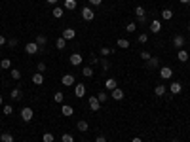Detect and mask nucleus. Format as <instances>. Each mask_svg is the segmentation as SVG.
<instances>
[{
  "mask_svg": "<svg viewBox=\"0 0 190 142\" xmlns=\"http://www.w3.org/2000/svg\"><path fill=\"white\" fill-rule=\"evenodd\" d=\"M63 11H65V10L57 6V8H53V11H52V13H53V17H57V19H59V17H63Z\"/></svg>",
  "mask_w": 190,
  "mask_h": 142,
  "instance_id": "nucleus-30",
  "label": "nucleus"
},
{
  "mask_svg": "<svg viewBox=\"0 0 190 142\" xmlns=\"http://www.w3.org/2000/svg\"><path fill=\"white\" fill-rule=\"evenodd\" d=\"M34 42H36L40 47H44V46H46V42H48V38L44 36V34H40V36H36V40H34Z\"/></svg>",
  "mask_w": 190,
  "mask_h": 142,
  "instance_id": "nucleus-26",
  "label": "nucleus"
},
{
  "mask_svg": "<svg viewBox=\"0 0 190 142\" xmlns=\"http://www.w3.org/2000/svg\"><path fill=\"white\" fill-rule=\"evenodd\" d=\"M32 83L34 85H42V83H44V74H42V72H34L32 74Z\"/></svg>",
  "mask_w": 190,
  "mask_h": 142,
  "instance_id": "nucleus-9",
  "label": "nucleus"
},
{
  "mask_svg": "<svg viewBox=\"0 0 190 142\" xmlns=\"http://www.w3.org/2000/svg\"><path fill=\"white\" fill-rule=\"evenodd\" d=\"M0 140L2 142H13V134L12 133H2L0 134Z\"/></svg>",
  "mask_w": 190,
  "mask_h": 142,
  "instance_id": "nucleus-24",
  "label": "nucleus"
},
{
  "mask_svg": "<svg viewBox=\"0 0 190 142\" xmlns=\"http://www.w3.org/2000/svg\"><path fill=\"white\" fill-rule=\"evenodd\" d=\"M97 61H99V59H97L95 55H91V59H89V63H91V65H97Z\"/></svg>",
  "mask_w": 190,
  "mask_h": 142,
  "instance_id": "nucleus-47",
  "label": "nucleus"
},
{
  "mask_svg": "<svg viewBox=\"0 0 190 142\" xmlns=\"http://www.w3.org/2000/svg\"><path fill=\"white\" fill-rule=\"evenodd\" d=\"M116 46H118V47H122V49H128V47H129V40H125V38H118V40H116Z\"/></svg>",
  "mask_w": 190,
  "mask_h": 142,
  "instance_id": "nucleus-20",
  "label": "nucleus"
},
{
  "mask_svg": "<svg viewBox=\"0 0 190 142\" xmlns=\"http://www.w3.org/2000/svg\"><path fill=\"white\" fill-rule=\"evenodd\" d=\"M145 8H143V6H137V8H135V15H137V19H141V17H145Z\"/></svg>",
  "mask_w": 190,
  "mask_h": 142,
  "instance_id": "nucleus-29",
  "label": "nucleus"
},
{
  "mask_svg": "<svg viewBox=\"0 0 190 142\" xmlns=\"http://www.w3.org/2000/svg\"><path fill=\"white\" fill-rule=\"evenodd\" d=\"M82 74L86 76V78H91V76H93V68H91V66H84L82 68Z\"/></svg>",
  "mask_w": 190,
  "mask_h": 142,
  "instance_id": "nucleus-28",
  "label": "nucleus"
},
{
  "mask_svg": "<svg viewBox=\"0 0 190 142\" xmlns=\"http://www.w3.org/2000/svg\"><path fill=\"white\" fill-rule=\"evenodd\" d=\"M12 112H13V106L12 104H4V114L6 116H12Z\"/></svg>",
  "mask_w": 190,
  "mask_h": 142,
  "instance_id": "nucleus-37",
  "label": "nucleus"
},
{
  "mask_svg": "<svg viewBox=\"0 0 190 142\" xmlns=\"http://www.w3.org/2000/svg\"><path fill=\"white\" fill-rule=\"evenodd\" d=\"M181 4H190V0H179Z\"/></svg>",
  "mask_w": 190,
  "mask_h": 142,
  "instance_id": "nucleus-50",
  "label": "nucleus"
},
{
  "mask_svg": "<svg viewBox=\"0 0 190 142\" xmlns=\"http://www.w3.org/2000/svg\"><path fill=\"white\" fill-rule=\"evenodd\" d=\"M65 8L67 10H74L76 8V0H65Z\"/></svg>",
  "mask_w": 190,
  "mask_h": 142,
  "instance_id": "nucleus-31",
  "label": "nucleus"
},
{
  "mask_svg": "<svg viewBox=\"0 0 190 142\" xmlns=\"http://www.w3.org/2000/svg\"><path fill=\"white\" fill-rule=\"evenodd\" d=\"M74 95L78 97V98H82L84 95H86V85H84V83H78V85H74Z\"/></svg>",
  "mask_w": 190,
  "mask_h": 142,
  "instance_id": "nucleus-7",
  "label": "nucleus"
},
{
  "mask_svg": "<svg viewBox=\"0 0 190 142\" xmlns=\"http://www.w3.org/2000/svg\"><path fill=\"white\" fill-rule=\"evenodd\" d=\"M97 98H99V102H107V101H108V95L105 93V91H101V93L97 95Z\"/></svg>",
  "mask_w": 190,
  "mask_h": 142,
  "instance_id": "nucleus-34",
  "label": "nucleus"
},
{
  "mask_svg": "<svg viewBox=\"0 0 190 142\" xmlns=\"http://www.w3.org/2000/svg\"><path fill=\"white\" fill-rule=\"evenodd\" d=\"M10 97L13 98V101H17V98L23 97V93H21V89H19V87H13V89L10 91Z\"/></svg>",
  "mask_w": 190,
  "mask_h": 142,
  "instance_id": "nucleus-18",
  "label": "nucleus"
},
{
  "mask_svg": "<svg viewBox=\"0 0 190 142\" xmlns=\"http://www.w3.org/2000/svg\"><path fill=\"white\" fill-rule=\"evenodd\" d=\"M105 87H107L108 91H112V89H116V87H118V82L114 80V78H108V80L105 82Z\"/></svg>",
  "mask_w": 190,
  "mask_h": 142,
  "instance_id": "nucleus-15",
  "label": "nucleus"
},
{
  "mask_svg": "<svg viewBox=\"0 0 190 142\" xmlns=\"http://www.w3.org/2000/svg\"><path fill=\"white\" fill-rule=\"evenodd\" d=\"M61 140H63V142H74V137H72V134H68V133H63Z\"/></svg>",
  "mask_w": 190,
  "mask_h": 142,
  "instance_id": "nucleus-32",
  "label": "nucleus"
},
{
  "mask_svg": "<svg viewBox=\"0 0 190 142\" xmlns=\"http://www.w3.org/2000/svg\"><path fill=\"white\" fill-rule=\"evenodd\" d=\"M171 17H173V10H164V11H162V19L171 21Z\"/></svg>",
  "mask_w": 190,
  "mask_h": 142,
  "instance_id": "nucleus-25",
  "label": "nucleus"
},
{
  "mask_svg": "<svg viewBox=\"0 0 190 142\" xmlns=\"http://www.w3.org/2000/svg\"><path fill=\"white\" fill-rule=\"evenodd\" d=\"M112 53H114V49H112V47H101V55L107 57V55H112Z\"/></svg>",
  "mask_w": 190,
  "mask_h": 142,
  "instance_id": "nucleus-33",
  "label": "nucleus"
},
{
  "mask_svg": "<svg viewBox=\"0 0 190 142\" xmlns=\"http://www.w3.org/2000/svg\"><path fill=\"white\" fill-rule=\"evenodd\" d=\"M185 44H186V40H185V36H181V34H177V36L173 38V46L177 47V49H182V47H185Z\"/></svg>",
  "mask_w": 190,
  "mask_h": 142,
  "instance_id": "nucleus-4",
  "label": "nucleus"
},
{
  "mask_svg": "<svg viewBox=\"0 0 190 142\" xmlns=\"http://www.w3.org/2000/svg\"><path fill=\"white\" fill-rule=\"evenodd\" d=\"M171 142H177V140H171Z\"/></svg>",
  "mask_w": 190,
  "mask_h": 142,
  "instance_id": "nucleus-54",
  "label": "nucleus"
},
{
  "mask_svg": "<svg viewBox=\"0 0 190 142\" xmlns=\"http://www.w3.org/2000/svg\"><path fill=\"white\" fill-rule=\"evenodd\" d=\"M146 66H148V68H158L160 66V59H158V57H150V59L146 61Z\"/></svg>",
  "mask_w": 190,
  "mask_h": 142,
  "instance_id": "nucleus-14",
  "label": "nucleus"
},
{
  "mask_svg": "<svg viewBox=\"0 0 190 142\" xmlns=\"http://www.w3.org/2000/svg\"><path fill=\"white\" fill-rule=\"evenodd\" d=\"M61 83L63 85H74V76L72 74H65L61 78Z\"/></svg>",
  "mask_w": 190,
  "mask_h": 142,
  "instance_id": "nucleus-11",
  "label": "nucleus"
},
{
  "mask_svg": "<svg viewBox=\"0 0 190 142\" xmlns=\"http://www.w3.org/2000/svg\"><path fill=\"white\" fill-rule=\"evenodd\" d=\"M25 51L29 55H36L40 51V46L36 44V42H27V44H25Z\"/></svg>",
  "mask_w": 190,
  "mask_h": 142,
  "instance_id": "nucleus-1",
  "label": "nucleus"
},
{
  "mask_svg": "<svg viewBox=\"0 0 190 142\" xmlns=\"http://www.w3.org/2000/svg\"><path fill=\"white\" fill-rule=\"evenodd\" d=\"M160 31H162V23H160L158 19H154L152 23H150V32L156 34V32H160Z\"/></svg>",
  "mask_w": 190,
  "mask_h": 142,
  "instance_id": "nucleus-16",
  "label": "nucleus"
},
{
  "mask_svg": "<svg viewBox=\"0 0 190 142\" xmlns=\"http://www.w3.org/2000/svg\"><path fill=\"white\" fill-rule=\"evenodd\" d=\"M36 70H38V72H44V70H46V63H38Z\"/></svg>",
  "mask_w": 190,
  "mask_h": 142,
  "instance_id": "nucleus-44",
  "label": "nucleus"
},
{
  "mask_svg": "<svg viewBox=\"0 0 190 142\" xmlns=\"http://www.w3.org/2000/svg\"><path fill=\"white\" fill-rule=\"evenodd\" d=\"M169 89H171V93H173V95H177V93H181V89H182V85H181L179 82H173V83L169 85Z\"/></svg>",
  "mask_w": 190,
  "mask_h": 142,
  "instance_id": "nucleus-19",
  "label": "nucleus"
},
{
  "mask_svg": "<svg viewBox=\"0 0 190 142\" xmlns=\"http://www.w3.org/2000/svg\"><path fill=\"white\" fill-rule=\"evenodd\" d=\"M53 101L55 102H63V101H65V95H63V93H55L53 95Z\"/></svg>",
  "mask_w": 190,
  "mask_h": 142,
  "instance_id": "nucleus-36",
  "label": "nucleus"
},
{
  "mask_svg": "<svg viewBox=\"0 0 190 142\" xmlns=\"http://www.w3.org/2000/svg\"><path fill=\"white\" fill-rule=\"evenodd\" d=\"M55 2H57V0H48V4H55Z\"/></svg>",
  "mask_w": 190,
  "mask_h": 142,
  "instance_id": "nucleus-51",
  "label": "nucleus"
},
{
  "mask_svg": "<svg viewBox=\"0 0 190 142\" xmlns=\"http://www.w3.org/2000/svg\"><path fill=\"white\" fill-rule=\"evenodd\" d=\"M131 142H143V140H141V138H139V137H135V138H133V140H131Z\"/></svg>",
  "mask_w": 190,
  "mask_h": 142,
  "instance_id": "nucleus-49",
  "label": "nucleus"
},
{
  "mask_svg": "<svg viewBox=\"0 0 190 142\" xmlns=\"http://www.w3.org/2000/svg\"><path fill=\"white\" fill-rule=\"evenodd\" d=\"M4 44H8V40H6L4 36H0V46H4Z\"/></svg>",
  "mask_w": 190,
  "mask_h": 142,
  "instance_id": "nucleus-48",
  "label": "nucleus"
},
{
  "mask_svg": "<svg viewBox=\"0 0 190 142\" xmlns=\"http://www.w3.org/2000/svg\"><path fill=\"white\" fill-rule=\"evenodd\" d=\"M42 140H44V142H53V134H52V133H44Z\"/></svg>",
  "mask_w": 190,
  "mask_h": 142,
  "instance_id": "nucleus-39",
  "label": "nucleus"
},
{
  "mask_svg": "<svg viewBox=\"0 0 190 142\" xmlns=\"http://www.w3.org/2000/svg\"><path fill=\"white\" fill-rule=\"evenodd\" d=\"M150 57H152V55H150L148 51H141V59H143V61H148Z\"/></svg>",
  "mask_w": 190,
  "mask_h": 142,
  "instance_id": "nucleus-41",
  "label": "nucleus"
},
{
  "mask_svg": "<svg viewBox=\"0 0 190 142\" xmlns=\"http://www.w3.org/2000/svg\"><path fill=\"white\" fill-rule=\"evenodd\" d=\"M188 31H190V25H188Z\"/></svg>",
  "mask_w": 190,
  "mask_h": 142,
  "instance_id": "nucleus-55",
  "label": "nucleus"
},
{
  "mask_svg": "<svg viewBox=\"0 0 190 142\" xmlns=\"http://www.w3.org/2000/svg\"><path fill=\"white\" fill-rule=\"evenodd\" d=\"M110 97L114 98V101H122L124 98V91L120 89V87H116V89H112V93H110Z\"/></svg>",
  "mask_w": 190,
  "mask_h": 142,
  "instance_id": "nucleus-10",
  "label": "nucleus"
},
{
  "mask_svg": "<svg viewBox=\"0 0 190 142\" xmlns=\"http://www.w3.org/2000/svg\"><path fill=\"white\" fill-rule=\"evenodd\" d=\"M12 66V61L10 59H2V61H0V68H2V70H8Z\"/></svg>",
  "mask_w": 190,
  "mask_h": 142,
  "instance_id": "nucleus-27",
  "label": "nucleus"
},
{
  "mask_svg": "<svg viewBox=\"0 0 190 142\" xmlns=\"http://www.w3.org/2000/svg\"><path fill=\"white\" fill-rule=\"evenodd\" d=\"M125 31H128V32H135V31H137V25H135V23H128Z\"/></svg>",
  "mask_w": 190,
  "mask_h": 142,
  "instance_id": "nucleus-40",
  "label": "nucleus"
},
{
  "mask_svg": "<svg viewBox=\"0 0 190 142\" xmlns=\"http://www.w3.org/2000/svg\"><path fill=\"white\" fill-rule=\"evenodd\" d=\"M65 46H67V40L63 38V36L55 40V47H57V49H65Z\"/></svg>",
  "mask_w": 190,
  "mask_h": 142,
  "instance_id": "nucleus-23",
  "label": "nucleus"
},
{
  "mask_svg": "<svg viewBox=\"0 0 190 142\" xmlns=\"http://www.w3.org/2000/svg\"><path fill=\"white\" fill-rule=\"evenodd\" d=\"M82 61H84V57H82L80 53H72V55H70V65L80 66V65H82Z\"/></svg>",
  "mask_w": 190,
  "mask_h": 142,
  "instance_id": "nucleus-5",
  "label": "nucleus"
},
{
  "mask_svg": "<svg viewBox=\"0 0 190 142\" xmlns=\"http://www.w3.org/2000/svg\"><path fill=\"white\" fill-rule=\"evenodd\" d=\"M177 59H179L181 63H186V61H188V51H186V49H179Z\"/></svg>",
  "mask_w": 190,
  "mask_h": 142,
  "instance_id": "nucleus-17",
  "label": "nucleus"
},
{
  "mask_svg": "<svg viewBox=\"0 0 190 142\" xmlns=\"http://www.w3.org/2000/svg\"><path fill=\"white\" fill-rule=\"evenodd\" d=\"M8 46H10V47H17V38H12V40H8Z\"/></svg>",
  "mask_w": 190,
  "mask_h": 142,
  "instance_id": "nucleus-43",
  "label": "nucleus"
},
{
  "mask_svg": "<svg viewBox=\"0 0 190 142\" xmlns=\"http://www.w3.org/2000/svg\"><path fill=\"white\" fill-rule=\"evenodd\" d=\"M88 102H89V108L93 110V112H97V110L101 108V102H99V98H97V97H89Z\"/></svg>",
  "mask_w": 190,
  "mask_h": 142,
  "instance_id": "nucleus-6",
  "label": "nucleus"
},
{
  "mask_svg": "<svg viewBox=\"0 0 190 142\" xmlns=\"http://www.w3.org/2000/svg\"><path fill=\"white\" fill-rule=\"evenodd\" d=\"M165 91H167V87H165L164 83H160V85H156V87H154V93H156V97H164Z\"/></svg>",
  "mask_w": 190,
  "mask_h": 142,
  "instance_id": "nucleus-13",
  "label": "nucleus"
},
{
  "mask_svg": "<svg viewBox=\"0 0 190 142\" xmlns=\"http://www.w3.org/2000/svg\"><path fill=\"white\" fill-rule=\"evenodd\" d=\"M160 76L164 78V80H169V78L173 76V70H171L169 66H162V68H160Z\"/></svg>",
  "mask_w": 190,
  "mask_h": 142,
  "instance_id": "nucleus-8",
  "label": "nucleus"
},
{
  "mask_svg": "<svg viewBox=\"0 0 190 142\" xmlns=\"http://www.w3.org/2000/svg\"><path fill=\"white\" fill-rule=\"evenodd\" d=\"M82 17L86 21H91V19H95V11L91 10L89 6H84V8H82Z\"/></svg>",
  "mask_w": 190,
  "mask_h": 142,
  "instance_id": "nucleus-3",
  "label": "nucleus"
},
{
  "mask_svg": "<svg viewBox=\"0 0 190 142\" xmlns=\"http://www.w3.org/2000/svg\"><path fill=\"white\" fill-rule=\"evenodd\" d=\"M4 104V98H2V95H0V106H2Z\"/></svg>",
  "mask_w": 190,
  "mask_h": 142,
  "instance_id": "nucleus-52",
  "label": "nucleus"
},
{
  "mask_svg": "<svg viewBox=\"0 0 190 142\" xmlns=\"http://www.w3.org/2000/svg\"><path fill=\"white\" fill-rule=\"evenodd\" d=\"M101 66H103L105 70H108V68H110V63H108V59H103V61H101Z\"/></svg>",
  "mask_w": 190,
  "mask_h": 142,
  "instance_id": "nucleus-42",
  "label": "nucleus"
},
{
  "mask_svg": "<svg viewBox=\"0 0 190 142\" xmlns=\"http://www.w3.org/2000/svg\"><path fill=\"white\" fill-rule=\"evenodd\" d=\"M72 106H68V104H63L61 106V114H63V116H72Z\"/></svg>",
  "mask_w": 190,
  "mask_h": 142,
  "instance_id": "nucleus-21",
  "label": "nucleus"
},
{
  "mask_svg": "<svg viewBox=\"0 0 190 142\" xmlns=\"http://www.w3.org/2000/svg\"><path fill=\"white\" fill-rule=\"evenodd\" d=\"M32 118H34V110L29 108V106H25V108L21 110V119H23V121H31Z\"/></svg>",
  "mask_w": 190,
  "mask_h": 142,
  "instance_id": "nucleus-2",
  "label": "nucleus"
},
{
  "mask_svg": "<svg viewBox=\"0 0 190 142\" xmlns=\"http://www.w3.org/2000/svg\"><path fill=\"white\" fill-rule=\"evenodd\" d=\"M103 0H89V6H101Z\"/></svg>",
  "mask_w": 190,
  "mask_h": 142,
  "instance_id": "nucleus-45",
  "label": "nucleus"
},
{
  "mask_svg": "<svg viewBox=\"0 0 190 142\" xmlns=\"http://www.w3.org/2000/svg\"><path fill=\"white\" fill-rule=\"evenodd\" d=\"M95 142H107V138H105V137H103V134H99V137H97V138H95Z\"/></svg>",
  "mask_w": 190,
  "mask_h": 142,
  "instance_id": "nucleus-46",
  "label": "nucleus"
},
{
  "mask_svg": "<svg viewBox=\"0 0 190 142\" xmlns=\"http://www.w3.org/2000/svg\"><path fill=\"white\" fill-rule=\"evenodd\" d=\"M74 36H76L74 28H65V31H63V38H65V40H72Z\"/></svg>",
  "mask_w": 190,
  "mask_h": 142,
  "instance_id": "nucleus-12",
  "label": "nucleus"
},
{
  "mask_svg": "<svg viewBox=\"0 0 190 142\" xmlns=\"http://www.w3.org/2000/svg\"><path fill=\"white\" fill-rule=\"evenodd\" d=\"M0 74H2V68H0Z\"/></svg>",
  "mask_w": 190,
  "mask_h": 142,
  "instance_id": "nucleus-53",
  "label": "nucleus"
},
{
  "mask_svg": "<svg viewBox=\"0 0 190 142\" xmlns=\"http://www.w3.org/2000/svg\"><path fill=\"white\" fill-rule=\"evenodd\" d=\"M76 127H78V131H82V133H86L88 129H89V125H88V121H84V119H80L78 123H76Z\"/></svg>",
  "mask_w": 190,
  "mask_h": 142,
  "instance_id": "nucleus-22",
  "label": "nucleus"
},
{
  "mask_svg": "<svg viewBox=\"0 0 190 142\" xmlns=\"http://www.w3.org/2000/svg\"><path fill=\"white\" fill-rule=\"evenodd\" d=\"M139 42H141V44H146V42H148V34L141 32V34H139Z\"/></svg>",
  "mask_w": 190,
  "mask_h": 142,
  "instance_id": "nucleus-38",
  "label": "nucleus"
},
{
  "mask_svg": "<svg viewBox=\"0 0 190 142\" xmlns=\"http://www.w3.org/2000/svg\"><path fill=\"white\" fill-rule=\"evenodd\" d=\"M10 72H12V78H13V80H19V78H21V72H19L17 68H12Z\"/></svg>",
  "mask_w": 190,
  "mask_h": 142,
  "instance_id": "nucleus-35",
  "label": "nucleus"
}]
</instances>
